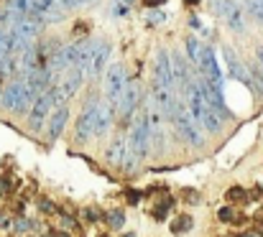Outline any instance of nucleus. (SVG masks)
Wrapping results in <instances>:
<instances>
[{
  "mask_svg": "<svg viewBox=\"0 0 263 237\" xmlns=\"http://www.w3.org/2000/svg\"><path fill=\"white\" fill-rule=\"evenodd\" d=\"M186 107H189V112L194 115V120L199 123L202 130H207V133H220V128H222V117H220V115L204 102V97H202L197 82H192V84L186 87Z\"/></svg>",
  "mask_w": 263,
  "mask_h": 237,
  "instance_id": "1",
  "label": "nucleus"
},
{
  "mask_svg": "<svg viewBox=\"0 0 263 237\" xmlns=\"http://www.w3.org/2000/svg\"><path fill=\"white\" fill-rule=\"evenodd\" d=\"M172 123H174V130H176V135L181 138V143H186L192 148H202L204 146V130L199 128V123L194 120V115L189 112L186 105L176 102Z\"/></svg>",
  "mask_w": 263,
  "mask_h": 237,
  "instance_id": "2",
  "label": "nucleus"
},
{
  "mask_svg": "<svg viewBox=\"0 0 263 237\" xmlns=\"http://www.w3.org/2000/svg\"><path fill=\"white\" fill-rule=\"evenodd\" d=\"M33 100H36V94L28 89L26 79H13V82L0 92V102H3V107L10 110V112H21V115L31 110Z\"/></svg>",
  "mask_w": 263,
  "mask_h": 237,
  "instance_id": "3",
  "label": "nucleus"
},
{
  "mask_svg": "<svg viewBox=\"0 0 263 237\" xmlns=\"http://www.w3.org/2000/svg\"><path fill=\"white\" fill-rule=\"evenodd\" d=\"M128 143H130V151L138 158L148 156V146H151V138H148V112L146 107L136 112L133 123H130V135H128Z\"/></svg>",
  "mask_w": 263,
  "mask_h": 237,
  "instance_id": "4",
  "label": "nucleus"
},
{
  "mask_svg": "<svg viewBox=\"0 0 263 237\" xmlns=\"http://www.w3.org/2000/svg\"><path fill=\"white\" fill-rule=\"evenodd\" d=\"M125 84H128V72L120 62H112L105 72V100L118 110L120 107V100H123V92H125Z\"/></svg>",
  "mask_w": 263,
  "mask_h": 237,
  "instance_id": "5",
  "label": "nucleus"
},
{
  "mask_svg": "<svg viewBox=\"0 0 263 237\" xmlns=\"http://www.w3.org/2000/svg\"><path fill=\"white\" fill-rule=\"evenodd\" d=\"M54 107H57V102H54L51 89H49V92H44V94H39V97L33 100L31 110H28V130H31V133H39V130H41V125L46 123V117L51 115V110H54Z\"/></svg>",
  "mask_w": 263,
  "mask_h": 237,
  "instance_id": "6",
  "label": "nucleus"
},
{
  "mask_svg": "<svg viewBox=\"0 0 263 237\" xmlns=\"http://www.w3.org/2000/svg\"><path fill=\"white\" fill-rule=\"evenodd\" d=\"M107 163H112V166H118V168H123V171H133L136 168V161L138 156L130 151V143L120 135V138H115L110 146H107Z\"/></svg>",
  "mask_w": 263,
  "mask_h": 237,
  "instance_id": "7",
  "label": "nucleus"
},
{
  "mask_svg": "<svg viewBox=\"0 0 263 237\" xmlns=\"http://www.w3.org/2000/svg\"><path fill=\"white\" fill-rule=\"evenodd\" d=\"M141 100H143V87L138 79H128L125 84V92H123V100H120V107H118V117L120 120H130L138 110H141Z\"/></svg>",
  "mask_w": 263,
  "mask_h": 237,
  "instance_id": "8",
  "label": "nucleus"
},
{
  "mask_svg": "<svg viewBox=\"0 0 263 237\" xmlns=\"http://www.w3.org/2000/svg\"><path fill=\"white\" fill-rule=\"evenodd\" d=\"M212 10L228 23L230 31L243 33V28H246V18H243V10H240V5H238L235 0H215V3H212Z\"/></svg>",
  "mask_w": 263,
  "mask_h": 237,
  "instance_id": "9",
  "label": "nucleus"
},
{
  "mask_svg": "<svg viewBox=\"0 0 263 237\" xmlns=\"http://www.w3.org/2000/svg\"><path fill=\"white\" fill-rule=\"evenodd\" d=\"M197 87H199L204 102H207L220 117H230V110H228L225 97H222V84H215V82H210V79L202 77V79H197Z\"/></svg>",
  "mask_w": 263,
  "mask_h": 237,
  "instance_id": "10",
  "label": "nucleus"
},
{
  "mask_svg": "<svg viewBox=\"0 0 263 237\" xmlns=\"http://www.w3.org/2000/svg\"><path fill=\"white\" fill-rule=\"evenodd\" d=\"M154 79H156V84H161V87H169V89H174L176 87L172 54H169L166 49H159V51H156V62H154Z\"/></svg>",
  "mask_w": 263,
  "mask_h": 237,
  "instance_id": "11",
  "label": "nucleus"
},
{
  "mask_svg": "<svg viewBox=\"0 0 263 237\" xmlns=\"http://www.w3.org/2000/svg\"><path fill=\"white\" fill-rule=\"evenodd\" d=\"M146 112H148V138H151L154 153H161L164 151V112L156 105H148Z\"/></svg>",
  "mask_w": 263,
  "mask_h": 237,
  "instance_id": "12",
  "label": "nucleus"
},
{
  "mask_svg": "<svg viewBox=\"0 0 263 237\" xmlns=\"http://www.w3.org/2000/svg\"><path fill=\"white\" fill-rule=\"evenodd\" d=\"M148 97H151V105H156L169 120H172V115H174V107H176V100H174V89H169V87H161V84H151V89H148Z\"/></svg>",
  "mask_w": 263,
  "mask_h": 237,
  "instance_id": "13",
  "label": "nucleus"
},
{
  "mask_svg": "<svg viewBox=\"0 0 263 237\" xmlns=\"http://www.w3.org/2000/svg\"><path fill=\"white\" fill-rule=\"evenodd\" d=\"M97 100L92 97L87 105L82 107L80 117H77V141H89L95 135V115H97Z\"/></svg>",
  "mask_w": 263,
  "mask_h": 237,
  "instance_id": "14",
  "label": "nucleus"
},
{
  "mask_svg": "<svg viewBox=\"0 0 263 237\" xmlns=\"http://www.w3.org/2000/svg\"><path fill=\"white\" fill-rule=\"evenodd\" d=\"M115 117H118V110H115L107 100L100 102V105H97V115H95V135L102 138V135L110 130V125H112Z\"/></svg>",
  "mask_w": 263,
  "mask_h": 237,
  "instance_id": "15",
  "label": "nucleus"
},
{
  "mask_svg": "<svg viewBox=\"0 0 263 237\" xmlns=\"http://www.w3.org/2000/svg\"><path fill=\"white\" fill-rule=\"evenodd\" d=\"M222 56H225V64H228V74H230V77L240 79V82H246V84H251V74H248L246 64L235 56V51H233L230 46H222Z\"/></svg>",
  "mask_w": 263,
  "mask_h": 237,
  "instance_id": "16",
  "label": "nucleus"
},
{
  "mask_svg": "<svg viewBox=\"0 0 263 237\" xmlns=\"http://www.w3.org/2000/svg\"><path fill=\"white\" fill-rule=\"evenodd\" d=\"M199 72H202L204 79H210V82H215V84H222V69H220V64H217V59H215V54H212L210 46L204 49V59H202Z\"/></svg>",
  "mask_w": 263,
  "mask_h": 237,
  "instance_id": "17",
  "label": "nucleus"
},
{
  "mask_svg": "<svg viewBox=\"0 0 263 237\" xmlns=\"http://www.w3.org/2000/svg\"><path fill=\"white\" fill-rule=\"evenodd\" d=\"M67 117H69V110H67V105H59V107H54V112H51V120H49V128H46V135H49V141H57V138L62 135V130H64V125H67Z\"/></svg>",
  "mask_w": 263,
  "mask_h": 237,
  "instance_id": "18",
  "label": "nucleus"
},
{
  "mask_svg": "<svg viewBox=\"0 0 263 237\" xmlns=\"http://www.w3.org/2000/svg\"><path fill=\"white\" fill-rule=\"evenodd\" d=\"M110 51H112V46H110L107 41H97V49H95V54H92V67H89V74H92V77H100V74L105 72V64H107V59H110Z\"/></svg>",
  "mask_w": 263,
  "mask_h": 237,
  "instance_id": "19",
  "label": "nucleus"
},
{
  "mask_svg": "<svg viewBox=\"0 0 263 237\" xmlns=\"http://www.w3.org/2000/svg\"><path fill=\"white\" fill-rule=\"evenodd\" d=\"M95 49H97V41H77V69L82 74H89Z\"/></svg>",
  "mask_w": 263,
  "mask_h": 237,
  "instance_id": "20",
  "label": "nucleus"
},
{
  "mask_svg": "<svg viewBox=\"0 0 263 237\" xmlns=\"http://www.w3.org/2000/svg\"><path fill=\"white\" fill-rule=\"evenodd\" d=\"M184 49H186L189 62L199 69V67H202V59H204V49H207V44H202V41H199V38H194V36H186Z\"/></svg>",
  "mask_w": 263,
  "mask_h": 237,
  "instance_id": "21",
  "label": "nucleus"
},
{
  "mask_svg": "<svg viewBox=\"0 0 263 237\" xmlns=\"http://www.w3.org/2000/svg\"><path fill=\"white\" fill-rule=\"evenodd\" d=\"M172 64H174V82L179 84V87H189L194 79L189 77V67H186V62H184V56L181 54H174L172 56Z\"/></svg>",
  "mask_w": 263,
  "mask_h": 237,
  "instance_id": "22",
  "label": "nucleus"
},
{
  "mask_svg": "<svg viewBox=\"0 0 263 237\" xmlns=\"http://www.w3.org/2000/svg\"><path fill=\"white\" fill-rule=\"evenodd\" d=\"M105 222L112 230H120V227H125V212L123 209H110V212H105Z\"/></svg>",
  "mask_w": 263,
  "mask_h": 237,
  "instance_id": "23",
  "label": "nucleus"
},
{
  "mask_svg": "<svg viewBox=\"0 0 263 237\" xmlns=\"http://www.w3.org/2000/svg\"><path fill=\"white\" fill-rule=\"evenodd\" d=\"M192 225H194V220H192L189 214H179L174 222H172V232H174V235H184V232L192 230Z\"/></svg>",
  "mask_w": 263,
  "mask_h": 237,
  "instance_id": "24",
  "label": "nucleus"
},
{
  "mask_svg": "<svg viewBox=\"0 0 263 237\" xmlns=\"http://www.w3.org/2000/svg\"><path fill=\"white\" fill-rule=\"evenodd\" d=\"M246 8H248V13H251L253 21L263 23V0H246Z\"/></svg>",
  "mask_w": 263,
  "mask_h": 237,
  "instance_id": "25",
  "label": "nucleus"
},
{
  "mask_svg": "<svg viewBox=\"0 0 263 237\" xmlns=\"http://www.w3.org/2000/svg\"><path fill=\"white\" fill-rule=\"evenodd\" d=\"M228 202H246L248 199V191L243 189V186H233V189H228Z\"/></svg>",
  "mask_w": 263,
  "mask_h": 237,
  "instance_id": "26",
  "label": "nucleus"
},
{
  "mask_svg": "<svg viewBox=\"0 0 263 237\" xmlns=\"http://www.w3.org/2000/svg\"><path fill=\"white\" fill-rule=\"evenodd\" d=\"M57 3V8L62 10V13H67V10H72V8H80V5H87L89 0H54Z\"/></svg>",
  "mask_w": 263,
  "mask_h": 237,
  "instance_id": "27",
  "label": "nucleus"
},
{
  "mask_svg": "<svg viewBox=\"0 0 263 237\" xmlns=\"http://www.w3.org/2000/svg\"><path fill=\"white\" fill-rule=\"evenodd\" d=\"M169 209H172V199L159 202V204H156V209H154V217H156V220H164V217L169 214Z\"/></svg>",
  "mask_w": 263,
  "mask_h": 237,
  "instance_id": "28",
  "label": "nucleus"
},
{
  "mask_svg": "<svg viewBox=\"0 0 263 237\" xmlns=\"http://www.w3.org/2000/svg\"><path fill=\"white\" fill-rule=\"evenodd\" d=\"M220 220H222V222H235V220H238V217H235V209H233V207H222V209H220Z\"/></svg>",
  "mask_w": 263,
  "mask_h": 237,
  "instance_id": "29",
  "label": "nucleus"
},
{
  "mask_svg": "<svg viewBox=\"0 0 263 237\" xmlns=\"http://www.w3.org/2000/svg\"><path fill=\"white\" fill-rule=\"evenodd\" d=\"M39 209H41L44 214H51V212H54V204H51L49 199H41V202H39Z\"/></svg>",
  "mask_w": 263,
  "mask_h": 237,
  "instance_id": "30",
  "label": "nucleus"
},
{
  "mask_svg": "<svg viewBox=\"0 0 263 237\" xmlns=\"http://www.w3.org/2000/svg\"><path fill=\"white\" fill-rule=\"evenodd\" d=\"M62 225H67V230H74L77 225H74V220L69 217V214H62Z\"/></svg>",
  "mask_w": 263,
  "mask_h": 237,
  "instance_id": "31",
  "label": "nucleus"
},
{
  "mask_svg": "<svg viewBox=\"0 0 263 237\" xmlns=\"http://www.w3.org/2000/svg\"><path fill=\"white\" fill-rule=\"evenodd\" d=\"M49 237H72V235L64 232V230H49Z\"/></svg>",
  "mask_w": 263,
  "mask_h": 237,
  "instance_id": "32",
  "label": "nucleus"
},
{
  "mask_svg": "<svg viewBox=\"0 0 263 237\" xmlns=\"http://www.w3.org/2000/svg\"><path fill=\"white\" fill-rule=\"evenodd\" d=\"M15 230H18V232H26V230H28V222H26V220H18V222H15Z\"/></svg>",
  "mask_w": 263,
  "mask_h": 237,
  "instance_id": "33",
  "label": "nucleus"
},
{
  "mask_svg": "<svg viewBox=\"0 0 263 237\" xmlns=\"http://www.w3.org/2000/svg\"><path fill=\"white\" fill-rule=\"evenodd\" d=\"M100 217H102V214H100L97 209H92V207L87 209V220H100Z\"/></svg>",
  "mask_w": 263,
  "mask_h": 237,
  "instance_id": "34",
  "label": "nucleus"
},
{
  "mask_svg": "<svg viewBox=\"0 0 263 237\" xmlns=\"http://www.w3.org/2000/svg\"><path fill=\"white\" fill-rule=\"evenodd\" d=\"M164 0H146V5H151V8H156V5H161Z\"/></svg>",
  "mask_w": 263,
  "mask_h": 237,
  "instance_id": "35",
  "label": "nucleus"
},
{
  "mask_svg": "<svg viewBox=\"0 0 263 237\" xmlns=\"http://www.w3.org/2000/svg\"><path fill=\"white\" fill-rule=\"evenodd\" d=\"M238 237H261L258 232H243V235H238Z\"/></svg>",
  "mask_w": 263,
  "mask_h": 237,
  "instance_id": "36",
  "label": "nucleus"
},
{
  "mask_svg": "<svg viewBox=\"0 0 263 237\" xmlns=\"http://www.w3.org/2000/svg\"><path fill=\"white\" fill-rule=\"evenodd\" d=\"M5 79H8V77H5V74L0 72V92H3V82H5Z\"/></svg>",
  "mask_w": 263,
  "mask_h": 237,
  "instance_id": "37",
  "label": "nucleus"
},
{
  "mask_svg": "<svg viewBox=\"0 0 263 237\" xmlns=\"http://www.w3.org/2000/svg\"><path fill=\"white\" fill-rule=\"evenodd\" d=\"M5 189H8V186H5V181H0V194H3Z\"/></svg>",
  "mask_w": 263,
  "mask_h": 237,
  "instance_id": "38",
  "label": "nucleus"
},
{
  "mask_svg": "<svg viewBox=\"0 0 263 237\" xmlns=\"http://www.w3.org/2000/svg\"><path fill=\"white\" fill-rule=\"evenodd\" d=\"M184 3H186V5H197L199 0H184Z\"/></svg>",
  "mask_w": 263,
  "mask_h": 237,
  "instance_id": "39",
  "label": "nucleus"
},
{
  "mask_svg": "<svg viewBox=\"0 0 263 237\" xmlns=\"http://www.w3.org/2000/svg\"><path fill=\"white\" fill-rule=\"evenodd\" d=\"M258 59H261V67H263V49H258Z\"/></svg>",
  "mask_w": 263,
  "mask_h": 237,
  "instance_id": "40",
  "label": "nucleus"
},
{
  "mask_svg": "<svg viewBox=\"0 0 263 237\" xmlns=\"http://www.w3.org/2000/svg\"><path fill=\"white\" fill-rule=\"evenodd\" d=\"M123 237H136V235H133V232H128V235H123Z\"/></svg>",
  "mask_w": 263,
  "mask_h": 237,
  "instance_id": "41",
  "label": "nucleus"
},
{
  "mask_svg": "<svg viewBox=\"0 0 263 237\" xmlns=\"http://www.w3.org/2000/svg\"><path fill=\"white\" fill-rule=\"evenodd\" d=\"M100 237H105V235H100Z\"/></svg>",
  "mask_w": 263,
  "mask_h": 237,
  "instance_id": "42",
  "label": "nucleus"
}]
</instances>
